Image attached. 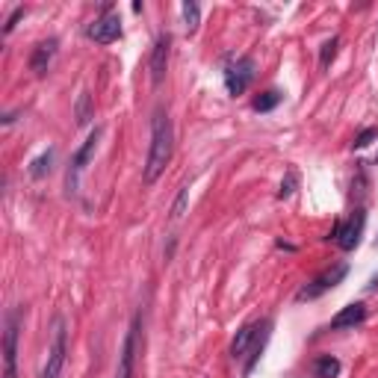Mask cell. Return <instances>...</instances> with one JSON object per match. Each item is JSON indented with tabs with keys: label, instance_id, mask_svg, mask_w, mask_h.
<instances>
[{
	"label": "cell",
	"instance_id": "cell-1",
	"mask_svg": "<svg viewBox=\"0 0 378 378\" xmlns=\"http://www.w3.org/2000/svg\"><path fill=\"white\" fill-rule=\"evenodd\" d=\"M172 151H175L172 119L166 110H157L151 119V148H148V160H145V184H154L166 172V166L172 163Z\"/></svg>",
	"mask_w": 378,
	"mask_h": 378
},
{
	"label": "cell",
	"instance_id": "cell-2",
	"mask_svg": "<svg viewBox=\"0 0 378 378\" xmlns=\"http://www.w3.org/2000/svg\"><path fill=\"white\" fill-rule=\"evenodd\" d=\"M65 360H69V328H65V319L62 317H57L54 319L51 349H47L45 367H42V378H62Z\"/></svg>",
	"mask_w": 378,
	"mask_h": 378
},
{
	"label": "cell",
	"instance_id": "cell-3",
	"mask_svg": "<svg viewBox=\"0 0 378 378\" xmlns=\"http://www.w3.org/2000/svg\"><path fill=\"white\" fill-rule=\"evenodd\" d=\"M18 331H21V310H9L4 334V378H18Z\"/></svg>",
	"mask_w": 378,
	"mask_h": 378
},
{
	"label": "cell",
	"instance_id": "cell-4",
	"mask_svg": "<svg viewBox=\"0 0 378 378\" xmlns=\"http://www.w3.org/2000/svg\"><path fill=\"white\" fill-rule=\"evenodd\" d=\"M346 275H349V266H346V263H337V266H331V269H325L322 275H317L310 284H305V287L299 290V295H295V299H299V302H314V299H319L322 293L334 290Z\"/></svg>",
	"mask_w": 378,
	"mask_h": 378
},
{
	"label": "cell",
	"instance_id": "cell-5",
	"mask_svg": "<svg viewBox=\"0 0 378 378\" xmlns=\"http://www.w3.org/2000/svg\"><path fill=\"white\" fill-rule=\"evenodd\" d=\"M98 139H101V127H95V134L77 148V154L71 157V166H69V177H65V189H69V195L77 192L80 187V175H83L86 163L95 157V148H98Z\"/></svg>",
	"mask_w": 378,
	"mask_h": 378
},
{
	"label": "cell",
	"instance_id": "cell-6",
	"mask_svg": "<svg viewBox=\"0 0 378 378\" xmlns=\"http://www.w3.org/2000/svg\"><path fill=\"white\" fill-rule=\"evenodd\" d=\"M252 80H254V59L252 57H240L237 62H231L225 69V89H228V95H234V98L249 89Z\"/></svg>",
	"mask_w": 378,
	"mask_h": 378
},
{
	"label": "cell",
	"instance_id": "cell-7",
	"mask_svg": "<svg viewBox=\"0 0 378 378\" xmlns=\"http://www.w3.org/2000/svg\"><path fill=\"white\" fill-rule=\"evenodd\" d=\"M139 322H142V317L136 314L134 322H130V328H127V334H124V346H122V355H119V372H116V378H134L136 346H139Z\"/></svg>",
	"mask_w": 378,
	"mask_h": 378
},
{
	"label": "cell",
	"instance_id": "cell-8",
	"mask_svg": "<svg viewBox=\"0 0 378 378\" xmlns=\"http://www.w3.org/2000/svg\"><path fill=\"white\" fill-rule=\"evenodd\" d=\"M86 36L98 45H112L122 39V18L119 15H101L86 27Z\"/></svg>",
	"mask_w": 378,
	"mask_h": 378
},
{
	"label": "cell",
	"instance_id": "cell-9",
	"mask_svg": "<svg viewBox=\"0 0 378 378\" xmlns=\"http://www.w3.org/2000/svg\"><path fill=\"white\" fill-rule=\"evenodd\" d=\"M364 225H367V213H364V207H358L352 216H349V222H340V234H337V245L343 252H352V249H358V242H360V237H364Z\"/></svg>",
	"mask_w": 378,
	"mask_h": 378
},
{
	"label": "cell",
	"instance_id": "cell-10",
	"mask_svg": "<svg viewBox=\"0 0 378 378\" xmlns=\"http://www.w3.org/2000/svg\"><path fill=\"white\" fill-rule=\"evenodd\" d=\"M169 54H172V36H169V33H160L154 47H151V83L154 86H160L163 80H166Z\"/></svg>",
	"mask_w": 378,
	"mask_h": 378
},
{
	"label": "cell",
	"instance_id": "cell-11",
	"mask_svg": "<svg viewBox=\"0 0 378 378\" xmlns=\"http://www.w3.org/2000/svg\"><path fill=\"white\" fill-rule=\"evenodd\" d=\"M57 47H59L57 39H45V42H39L36 47H33V54H30V71L36 74V77H45L47 74V69H51V62L57 57Z\"/></svg>",
	"mask_w": 378,
	"mask_h": 378
},
{
	"label": "cell",
	"instance_id": "cell-12",
	"mask_svg": "<svg viewBox=\"0 0 378 378\" xmlns=\"http://www.w3.org/2000/svg\"><path fill=\"white\" fill-rule=\"evenodd\" d=\"M364 319H367V305L364 302H352V305H346L331 319V328H334V331H340V328H355V325H360Z\"/></svg>",
	"mask_w": 378,
	"mask_h": 378
},
{
	"label": "cell",
	"instance_id": "cell-13",
	"mask_svg": "<svg viewBox=\"0 0 378 378\" xmlns=\"http://www.w3.org/2000/svg\"><path fill=\"white\" fill-rule=\"evenodd\" d=\"M263 322H266V319H263ZM263 322H249V325H242L240 331H237V337H234V343H231V358H234V360H240V358L245 355V349L254 346V340H257V334H260Z\"/></svg>",
	"mask_w": 378,
	"mask_h": 378
},
{
	"label": "cell",
	"instance_id": "cell-14",
	"mask_svg": "<svg viewBox=\"0 0 378 378\" xmlns=\"http://www.w3.org/2000/svg\"><path fill=\"white\" fill-rule=\"evenodd\" d=\"M340 375V360L331 355H322L314 360V378H337Z\"/></svg>",
	"mask_w": 378,
	"mask_h": 378
},
{
	"label": "cell",
	"instance_id": "cell-15",
	"mask_svg": "<svg viewBox=\"0 0 378 378\" xmlns=\"http://www.w3.org/2000/svg\"><path fill=\"white\" fill-rule=\"evenodd\" d=\"M51 166H54V148H47L42 157H36V160L30 163V177L42 180L45 175H51Z\"/></svg>",
	"mask_w": 378,
	"mask_h": 378
},
{
	"label": "cell",
	"instance_id": "cell-16",
	"mask_svg": "<svg viewBox=\"0 0 378 378\" xmlns=\"http://www.w3.org/2000/svg\"><path fill=\"white\" fill-rule=\"evenodd\" d=\"M180 12H184L187 33H195V30H199V21H201V6L195 4V0H187V4L180 6Z\"/></svg>",
	"mask_w": 378,
	"mask_h": 378
},
{
	"label": "cell",
	"instance_id": "cell-17",
	"mask_svg": "<svg viewBox=\"0 0 378 378\" xmlns=\"http://www.w3.org/2000/svg\"><path fill=\"white\" fill-rule=\"evenodd\" d=\"M278 104H281V92H278V89H269V92H263L260 98H254V110L257 112H269V110H275Z\"/></svg>",
	"mask_w": 378,
	"mask_h": 378
},
{
	"label": "cell",
	"instance_id": "cell-18",
	"mask_svg": "<svg viewBox=\"0 0 378 378\" xmlns=\"http://www.w3.org/2000/svg\"><path fill=\"white\" fill-rule=\"evenodd\" d=\"M95 119V107H92V95L83 92L77 101V124H89Z\"/></svg>",
	"mask_w": 378,
	"mask_h": 378
},
{
	"label": "cell",
	"instance_id": "cell-19",
	"mask_svg": "<svg viewBox=\"0 0 378 378\" xmlns=\"http://www.w3.org/2000/svg\"><path fill=\"white\" fill-rule=\"evenodd\" d=\"M337 47H340V39H328L325 45H322V51H319V69L325 71L328 65L334 62V57H337Z\"/></svg>",
	"mask_w": 378,
	"mask_h": 378
},
{
	"label": "cell",
	"instance_id": "cell-20",
	"mask_svg": "<svg viewBox=\"0 0 378 378\" xmlns=\"http://www.w3.org/2000/svg\"><path fill=\"white\" fill-rule=\"evenodd\" d=\"M295 187H299V175L287 172V177L281 180V189H278V199H290V195L295 192Z\"/></svg>",
	"mask_w": 378,
	"mask_h": 378
},
{
	"label": "cell",
	"instance_id": "cell-21",
	"mask_svg": "<svg viewBox=\"0 0 378 378\" xmlns=\"http://www.w3.org/2000/svg\"><path fill=\"white\" fill-rule=\"evenodd\" d=\"M375 139H378V127H367V130H360V134L355 136L352 148H367V145H372Z\"/></svg>",
	"mask_w": 378,
	"mask_h": 378
},
{
	"label": "cell",
	"instance_id": "cell-22",
	"mask_svg": "<svg viewBox=\"0 0 378 378\" xmlns=\"http://www.w3.org/2000/svg\"><path fill=\"white\" fill-rule=\"evenodd\" d=\"M187 201H189V189L184 187V189L177 192L175 204H172V219H180V216H184V210H187Z\"/></svg>",
	"mask_w": 378,
	"mask_h": 378
},
{
	"label": "cell",
	"instance_id": "cell-23",
	"mask_svg": "<svg viewBox=\"0 0 378 378\" xmlns=\"http://www.w3.org/2000/svg\"><path fill=\"white\" fill-rule=\"evenodd\" d=\"M21 15H24V6H15V12L9 15V18H6V24H4V33H12V30H15V24H18V18H21Z\"/></svg>",
	"mask_w": 378,
	"mask_h": 378
},
{
	"label": "cell",
	"instance_id": "cell-24",
	"mask_svg": "<svg viewBox=\"0 0 378 378\" xmlns=\"http://www.w3.org/2000/svg\"><path fill=\"white\" fill-rule=\"evenodd\" d=\"M367 290H370V293H375V290H378V275H372V278H370V284H367Z\"/></svg>",
	"mask_w": 378,
	"mask_h": 378
},
{
	"label": "cell",
	"instance_id": "cell-25",
	"mask_svg": "<svg viewBox=\"0 0 378 378\" xmlns=\"http://www.w3.org/2000/svg\"><path fill=\"white\" fill-rule=\"evenodd\" d=\"M375 160H378V157H375Z\"/></svg>",
	"mask_w": 378,
	"mask_h": 378
}]
</instances>
